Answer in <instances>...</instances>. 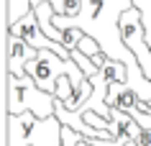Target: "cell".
I'll return each instance as SVG.
<instances>
[{
    "label": "cell",
    "instance_id": "cell-1",
    "mask_svg": "<svg viewBox=\"0 0 151 146\" xmlns=\"http://www.w3.org/2000/svg\"><path fill=\"white\" fill-rule=\"evenodd\" d=\"M133 8V0H82V10L74 18H56L54 26L59 31H72L77 28L85 36L100 44L103 54L113 62H126L131 54L128 46L123 44V33H120V18L126 10Z\"/></svg>",
    "mask_w": 151,
    "mask_h": 146
},
{
    "label": "cell",
    "instance_id": "cell-2",
    "mask_svg": "<svg viewBox=\"0 0 151 146\" xmlns=\"http://www.w3.org/2000/svg\"><path fill=\"white\" fill-rule=\"evenodd\" d=\"M62 123L59 118H36L33 113L8 115L5 141H13L18 146H64L62 144Z\"/></svg>",
    "mask_w": 151,
    "mask_h": 146
},
{
    "label": "cell",
    "instance_id": "cell-3",
    "mask_svg": "<svg viewBox=\"0 0 151 146\" xmlns=\"http://www.w3.org/2000/svg\"><path fill=\"white\" fill-rule=\"evenodd\" d=\"M8 115L33 113L36 118H54L56 115V97L36 87V82L26 77L8 74Z\"/></svg>",
    "mask_w": 151,
    "mask_h": 146
},
{
    "label": "cell",
    "instance_id": "cell-4",
    "mask_svg": "<svg viewBox=\"0 0 151 146\" xmlns=\"http://www.w3.org/2000/svg\"><path fill=\"white\" fill-rule=\"evenodd\" d=\"M120 33H123V44L128 46V51L141 64L146 80H151V46H149V41H146V33H143L141 13L136 8L123 13V18H120Z\"/></svg>",
    "mask_w": 151,
    "mask_h": 146
},
{
    "label": "cell",
    "instance_id": "cell-5",
    "mask_svg": "<svg viewBox=\"0 0 151 146\" xmlns=\"http://www.w3.org/2000/svg\"><path fill=\"white\" fill-rule=\"evenodd\" d=\"M8 33H13V36H18V39H23L26 44L33 46L36 51H54V54H59L64 62H72V51H69V49L62 46V44H56V41H51L46 33L41 31L36 13H28L26 18H21L16 26H10V28H8Z\"/></svg>",
    "mask_w": 151,
    "mask_h": 146
},
{
    "label": "cell",
    "instance_id": "cell-6",
    "mask_svg": "<svg viewBox=\"0 0 151 146\" xmlns=\"http://www.w3.org/2000/svg\"><path fill=\"white\" fill-rule=\"evenodd\" d=\"M5 67H8V74L13 77H26V64L33 62V59L39 57V51L33 46H28L23 39H18L13 33L5 36Z\"/></svg>",
    "mask_w": 151,
    "mask_h": 146
},
{
    "label": "cell",
    "instance_id": "cell-7",
    "mask_svg": "<svg viewBox=\"0 0 151 146\" xmlns=\"http://www.w3.org/2000/svg\"><path fill=\"white\" fill-rule=\"evenodd\" d=\"M72 62L80 67L82 72H85V77H87V80H92V77L100 72V67H95V62H92L90 57H85L80 49H74V51H72Z\"/></svg>",
    "mask_w": 151,
    "mask_h": 146
},
{
    "label": "cell",
    "instance_id": "cell-8",
    "mask_svg": "<svg viewBox=\"0 0 151 146\" xmlns=\"http://www.w3.org/2000/svg\"><path fill=\"white\" fill-rule=\"evenodd\" d=\"M133 8L141 13L143 33H146V41H149V46H151V0H133Z\"/></svg>",
    "mask_w": 151,
    "mask_h": 146
},
{
    "label": "cell",
    "instance_id": "cell-9",
    "mask_svg": "<svg viewBox=\"0 0 151 146\" xmlns=\"http://www.w3.org/2000/svg\"><path fill=\"white\" fill-rule=\"evenodd\" d=\"M82 51V54H85V57H97V54H103V49H100V44H97L95 39H92V36H82V41H80V46H77Z\"/></svg>",
    "mask_w": 151,
    "mask_h": 146
},
{
    "label": "cell",
    "instance_id": "cell-10",
    "mask_svg": "<svg viewBox=\"0 0 151 146\" xmlns=\"http://www.w3.org/2000/svg\"><path fill=\"white\" fill-rule=\"evenodd\" d=\"M82 36H85V33H82V31H77V28H72V31H62V44H64L67 49H69V51H74V49L80 46Z\"/></svg>",
    "mask_w": 151,
    "mask_h": 146
},
{
    "label": "cell",
    "instance_id": "cell-11",
    "mask_svg": "<svg viewBox=\"0 0 151 146\" xmlns=\"http://www.w3.org/2000/svg\"><path fill=\"white\" fill-rule=\"evenodd\" d=\"M82 138H85V136H82V133H77V131L67 128V126L62 128V144H64V146H77Z\"/></svg>",
    "mask_w": 151,
    "mask_h": 146
},
{
    "label": "cell",
    "instance_id": "cell-12",
    "mask_svg": "<svg viewBox=\"0 0 151 146\" xmlns=\"http://www.w3.org/2000/svg\"><path fill=\"white\" fill-rule=\"evenodd\" d=\"M41 3H49V5H54L56 18H64V16H67V3H64V0H31L33 8H36V5H41Z\"/></svg>",
    "mask_w": 151,
    "mask_h": 146
},
{
    "label": "cell",
    "instance_id": "cell-13",
    "mask_svg": "<svg viewBox=\"0 0 151 146\" xmlns=\"http://www.w3.org/2000/svg\"><path fill=\"white\" fill-rule=\"evenodd\" d=\"M67 3V16L64 18H74V16H80V10H82V0H64Z\"/></svg>",
    "mask_w": 151,
    "mask_h": 146
},
{
    "label": "cell",
    "instance_id": "cell-14",
    "mask_svg": "<svg viewBox=\"0 0 151 146\" xmlns=\"http://www.w3.org/2000/svg\"><path fill=\"white\" fill-rule=\"evenodd\" d=\"M77 146H92V144H90L87 138H82V141H80V144H77Z\"/></svg>",
    "mask_w": 151,
    "mask_h": 146
},
{
    "label": "cell",
    "instance_id": "cell-15",
    "mask_svg": "<svg viewBox=\"0 0 151 146\" xmlns=\"http://www.w3.org/2000/svg\"><path fill=\"white\" fill-rule=\"evenodd\" d=\"M5 146H18V144H13V141H5Z\"/></svg>",
    "mask_w": 151,
    "mask_h": 146
},
{
    "label": "cell",
    "instance_id": "cell-16",
    "mask_svg": "<svg viewBox=\"0 0 151 146\" xmlns=\"http://www.w3.org/2000/svg\"><path fill=\"white\" fill-rule=\"evenodd\" d=\"M149 110H151V103H149Z\"/></svg>",
    "mask_w": 151,
    "mask_h": 146
}]
</instances>
